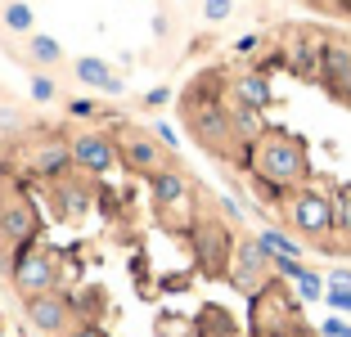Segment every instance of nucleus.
I'll return each mask as SVG.
<instances>
[{"instance_id":"nucleus-1","label":"nucleus","mask_w":351,"mask_h":337,"mask_svg":"<svg viewBox=\"0 0 351 337\" xmlns=\"http://www.w3.org/2000/svg\"><path fill=\"white\" fill-rule=\"evenodd\" d=\"M257 171L266 175L270 184H293V180H302L306 162H302V149H298V144L284 140V135H275V140L261 144V153H257Z\"/></svg>"},{"instance_id":"nucleus-2","label":"nucleus","mask_w":351,"mask_h":337,"mask_svg":"<svg viewBox=\"0 0 351 337\" xmlns=\"http://www.w3.org/2000/svg\"><path fill=\"white\" fill-rule=\"evenodd\" d=\"M14 284H19V292H27V297H41V292H50V284H54V266H50V256H19V266H14Z\"/></svg>"},{"instance_id":"nucleus-3","label":"nucleus","mask_w":351,"mask_h":337,"mask_svg":"<svg viewBox=\"0 0 351 337\" xmlns=\"http://www.w3.org/2000/svg\"><path fill=\"white\" fill-rule=\"evenodd\" d=\"M293 216H298V225L306 229V234H324V229H333V203L320 194H302L298 207H293Z\"/></svg>"},{"instance_id":"nucleus-4","label":"nucleus","mask_w":351,"mask_h":337,"mask_svg":"<svg viewBox=\"0 0 351 337\" xmlns=\"http://www.w3.org/2000/svg\"><path fill=\"white\" fill-rule=\"evenodd\" d=\"M27 319L36 328H45V333H59V328L68 324V301H63V297H50V292L27 297Z\"/></svg>"},{"instance_id":"nucleus-5","label":"nucleus","mask_w":351,"mask_h":337,"mask_svg":"<svg viewBox=\"0 0 351 337\" xmlns=\"http://www.w3.org/2000/svg\"><path fill=\"white\" fill-rule=\"evenodd\" d=\"M73 158L86 171H108V166H113V144L99 140V135H82V140L73 144Z\"/></svg>"},{"instance_id":"nucleus-6","label":"nucleus","mask_w":351,"mask_h":337,"mask_svg":"<svg viewBox=\"0 0 351 337\" xmlns=\"http://www.w3.org/2000/svg\"><path fill=\"white\" fill-rule=\"evenodd\" d=\"M77 77H82L86 86H95V90H108V95L122 90V82L108 72V63H104V59H77Z\"/></svg>"},{"instance_id":"nucleus-7","label":"nucleus","mask_w":351,"mask_h":337,"mask_svg":"<svg viewBox=\"0 0 351 337\" xmlns=\"http://www.w3.org/2000/svg\"><path fill=\"white\" fill-rule=\"evenodd\" d=\"M270 256L261 243H248L243 252H239V288H257L261 284V266H266Z\"/></svg>"},{"instance_id":"nucleus-8","label":"nucleus","mask_w":351,"mask_h":337,"mask_svg":"<svg viewBox=\"0 0 351 337\" xmlns=\"http://www.w3.org/2000/svg\"><path fill=\"white\" fill-rule=\"evenodd\" d=\"M0 229H5L10 238H32L36 221H32L27 207H5V212H0Z\"/></svg>"},{"instance_id":"nucleus-9","label":"nucleus","mask_w":351,"mask_h":337,"mask_svg":"<svg viewBox=\"0 0 351 337\" xmlns=\"http://www.w3.org/2000/svg\"><path fill=\"white\" fill-rule=\"evenodd\" d=\"M154 194H158V203H162V207H171V203L185 198V180H180L176 171H158L154 175Z\"/></svg>"},{"instance_id":"nucleus-10","label":"nucleus","mask_w":351,"mask_h":337,"mask_svg":"<svg viewBox=\"0 0 351 337\" xmlns=\"http://www.w3.org/2000/svg\"><path fill=\"white\" fill-rule=\"evenodd\" d=\"M126 153H131V166H145V171H154V175H158V166H162V153H158L149 140H131Z\"/></svg>"},{"instance_id":"nucleus-11","label":"nucleus","mask_w":351,"mask_h":337,"mask_svg":"<svg viewBox=\"0 0 351 337\" xmlns=\"http://www.w3.org/2000/svg\"><path fill=\"white\" fill-rule=\"evenodd\" d=\"M261 247H266V256H275V261H284V256H289V261H298V252L302 247L293 243V238H284V234H275V229H270V234H261L257 238Z\"/></svg>"},{"instance_id":"nucleus-12","label":"nucleus","mask_w":351,"mask_h":337,"mask_svg":"<svg viewBox=\"0 0 351 337\" xmlns=\"http://www.w3.org/2000/svg\"><path fill=\"white\" fill-rule=\"evenodd\" d=\"M324 68H329V77H333V82H338L342 90L351 95V54H347V50H329Z\"/></svg>"},{"instance_id":"nucleus-13","label":"nucleus","mask_w":351,"mask_h":337,"mask_svg":"<svg viewBox=\"0 0 351 337\" xmlns=\"http://www.w3.org/2000/svg\"><path fill=\"white\" fill-rule=\"evenodd\" d=\"M239 99L261 108V103H270V86L261 82V77H243V82H239Z\"/></svg>"},{"instance_id":"nucleus-14","label":"nucleus","mask_w":351,"mask_h":337,"mask_svg":"<svg viewBox=\"0 0 351 337\" xmlns=\"http://www.w3.org/2000/svg\"><path fill=\"white\" fill-rule=\"evenodd\" d=\"M32 23H36L32 18V5H23V0H14L10 10H5V27L10 32H32Z\"/></svg>"},{"instance_id":"nucleus-15","label":"nucleus","mask_w":351,"mask_h":337,"mask_svg":"<svg viewBox=\"0 0 351 337\" xmlns=\"http://www.w3.org/2000/svg\"><path fill=\"white\" fill-rule=\"evenodd\" d=\"M32 59H36V63H59L63 50H59L54 36H32Z\"/></svg>"},{"instance_id":"nucleus-16","label":"nucleus","mask_w":351,"mask_h":337,"mask_svg":"<svg viewBox=\"0 0 351 337\" xmlns=\"http://www.w3.org/2000/svg\"><path fill=\"white\" fill-rule=\"evenodd\" d=\"M298 288H302V297H306V301H320V292H324L320 275H311V270H302V275H298Z\"/></svg>"},{"instance_id":"nucleus-17","label":"nucleus","mask_w":351,"mask_h":337,"mask_svg":"<svg viewBox=\"0 0 351 337\" xmlns=\"http://www.w3.org/2000/svg\"><path fill=\"white\" fill-rule=\"evenodd\" d=\"M63 162H68V149H45V153L36 158V171H59Z\"/></svg>"},{"instance_id":"nucleus-18","label":"nucleus","mask_w":351,"mask_h":337,"mask_svg":"<svg viewBox=\"0 0 351 337\" xmlns=\"http://www.w3.org/2000/svg\"><path fill=\"white\" fill-rule=\"evenodd\" d=\"M32 99H54V82L50 77H32Z\"/></svg>"},{"instance_id":"nucleus-19","label":"nucleus","mask_w":351,"mask_h":337,"mask_svg":"<svg viewBox=\"0 0 351 337\" xmlns=\"http://www.w3.org/2000/svg\"><path fill=\"white\" fill-rule=\"evenodd\" d=\"M329 306H338V310H351V288H329V297H324Z\"/></svg>"},{"instance_id":"nucleus-20","label":"nucleus","mask_w":351,"mask_h":337,"mask_svg":"<svg viewBox=\"0 0 351 337\" xmlns=\"http://www.w3.org/2000/svg\"><path fill=\"white\" fill-rule=\"evenodd\" d=\"M203 14H207V18H230V0H207V5H203Z\"/></svg>"},{"instance_id":"nucleus-21","label":"nucleus","mask_w":351,"mask_h":337,"mask_svg":"<svg viewBox=\"0 0 351 337\" xmlns=\"http://www.w3.org/2000/svg\"><path fill=\"white\" fill-rule=\"evenodd\" d=\"M320 333H324V337H351V328H347V324H338V319H324Z\"/></svg>"},{"instance_id":"nucleus-22","label":"nucleus","mask_w":351,"mask_h":337,"mask_svg":"<svg viewBox=\"0 0 351 337\" xmlns=\"http://www.w3.org/2000/svg\"><path fill=\"white\" fill-rule=\"evenodd\" d=\"M333 225H347V229H351V194L338 203V216H333Z\"/></svg>"},{"instance_id":"nucleus-23","label":"nucleus","mask_w":351,"mask_h":337,"mask_svg":"<svg viewBox=\"0 0 351 337\" xmlns=\"http://www.w3.org/2000/svg\"><path fill=\"white\" fill-rule=\"evenodd\" d=\"M257 50V36H239V54H252Z\"/></svg>"},{"instance_id":"nucleus-24","label":"nucleus","mask_w":351,"mask_h":337,"mask_svg":"<svg viewBox=\"0 0 351 337\" xmlns=\"http://www.w3.org/2000/svg\"><path fill=\"white\" fill-rule=\"evenodd\" d=\"M333 288H351V270H338V275H333Z\"/></svg>"},{"instance_id":"nucleus-25","label":"nucleus","mask_w":351,"mask_h":337,"mask_svg":"<svg viewBox=\"0 0 351 337\" xmlns=\"http://www.w3.org/2000/svg\"><path fill=\"white\" fill-rule=\"evenodd\" d=\"M73 337H104V333H99V328H77Z\"/></svg>"}]
</instances>
